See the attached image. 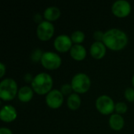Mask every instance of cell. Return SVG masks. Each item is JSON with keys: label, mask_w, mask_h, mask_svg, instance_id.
<instances>
[{"label": "cell", "mask_w": 134, "mask_h": 134, "mask_svg": "<svg viewBox=\"0 0 134 134\" xmlns=\"http://www.w3.org/2000/svg\"><path fill=\"white\" fill-rule=\"evenodd\" d=\"M70 53L72 58L76 60H82L86 56V50L85 47L80 44H75L70 49Z\"/></svg>", "instance_id": "4fadbf2b"}, {"label": "cell", "mask_w": 134, "mask_h": 134, "mask_svg": "<svg viewBox=\"0 0 134 134\" xmlns=\"http://www.w3.org/2000/svg\"><path fill=\"white\" fill-rule=\"evenodd\" d=\"M0 134H13L12 131L5 127H2L0 129Z\"/></svg>", "instance_id": "cb8c5ba5"}, {"label": "cell", "mask_w": 134, "mask_h": 134, "mask_svg": "<svg viewBox=\"0 0 134 134\" xmlns=\"http://www.w3.org/2000/svg\"><path fill=\"white\" fill-rule=\"evenodd\" d=\"M60 15V11L56 6H49L44 11V17L48 21H52L58 19Z\"/></svg>", "instance_id": "2e32d148"}, {"label": "cell", "mask_w": 134, "mask_h": 134, "mask_svg": "<svg viewBox=\"0 0 134 134\" xmlns=\"http://www.w3.org/2000/svg\"><path fill=\"white\" fill-rule=\"evenodd\" d=\"M71 38L67 35H60L54 40V47L59 52H66L71 49Z\"/></svg>", "instance_id": "30bf717a"}, {"label": "cell", "mask_w": 134, "mask_h": 134, "mask_svg": "<svg viewBox=\"0 0 134 134\" xmlns=\"http://www.w3.org/2000/svg\"><path fill=\"white\" fill-rule=\"evenodd\" d=\"M67 104L69 108L72 110H76L80 107L81 104V98L77 93H71L68 96Z\"/></svg>", "instance_id": "e0dca14e"}, {"label": "cell", "mask_w": 134, "mask_h": 134, "mask_svg": "<svg viewBox=\"0 0 134 134\" xmlns=\"http://www.w3.org/2000/svg\"><path fill=\"white\" fill-rule=\"evenodd\" d=\"M0 67H1V75H0V77L2 78L4 74H5V65L3 63H0Z\"/></svg>", "instance_id": "4316f807"}, {"label": "cell", "mask_w": 134, "mask_h": 134, "mask_svg": "<svg viewBox=\"0 0 134 134\" xmlns=\"http://www.w3.org/2000/svg\"><path fill=\"white\" fill-rule=\"evenodd\" d=\"M104 34L101 31H96L93 34V38L97 40V42H101L103 40Z\"/></svg>", "instance_id": "603a6c76"}, {"label": "cell", "mask_w": 134, "mask_h": 134, "mask_svg": "<svg viewBox=\"0 0 134 134\" xmlns=\"http://www.w3.org/2000/svg\"><path fill=\"white\" fill-rule=\"evenodd\" d=\"M125 97L128 101H133L134 100V89L131 87H128L125 90Z\"/></svg>", "instance_id": "44dd1931"}, {"label": "cell", "mask_w": 134, "mask_h": 134, "mask_svg": "<svg viewBox=\"0 0 134 134\" xmlns=\"http://www.w3.org/2000/svg\"><path fill=\"white\" fill-rule=\"evenodd\" d=\"M71 87L76 93L86 92L90 86V79L85 73H78L71 79Z\"/></svg>", "instance_id": "277c9868"}, {"label": "cell", "mask_w": 134, "mask_h": 134, "mask_svg": "<svg viewBox=\"0 0 134 134\" xmlns=\"http://www.w3.org/2000/svg\"><path fill=\"white\" fill-rule=\"evenodd\" d=\"M54 27L50 21L43 20L37 27V35L43 41L49 40L53 35Z\"/></svg>", "instance_id": "52a82bcc"}, {"label": "cell", "mask_w": 134, "mask_h": 134, "mask_svg": "<svg viewBox=\"0 0 134 134\" xmlns=\"http://www.w3.org/2000/svg\"><path fill=\"white\" fill-rule=\"evenodd\" d=\"M33 97L32 89L29 86H22L18 91V98L22 102H28Z\"/></svg>", "instance_id": "9a60e30c"}, {"label": "cell", "mask_w": 134, "mask_h": 134, "mask_svg": "<svg viewBox=\"0 0 134 134\" xmlns=\"http://www.w3.org/2000/svg\"><path fill=\"white\" fill-rule=\"evenodd\" d=\"M41 63L44 68L49 70L57 69L61 64L60 57L53 52H45L42 54Z\"/></svg>", "instance_id": "5b68a950"}, {"label": "cell", "mask_w": 134, "mask_h": 134, "mask_svg": "<svg viewBox=\"0 0 134 134\" xmlns=\"http://www.w3.org/2000/svg\"><path fill=\"white\" fill-rule=\"evenodd\" d=\"M109 125L115 130H120L124 126V119L119 114H113L109 119Z\"/></svg>", "instance_id": "5bb4252c"}, {"label": "cell", "mask_w": 134, "mask_h": 134, "mask_svg": "<svg viewBox=\"0 0 134 134\" xmlns=\"http://www.w3.org/2000/svg\"><path fill=\"white\" fill-rule=\"evenodd\" d=\"M63 100V94L60 92V90H50L46 97V104L51 108H58L62 104Z\"/></svg>", "instance_id": "9c48e42d"}, {"label": "cell", "mask_w": 134, "mask_h": 134, "mask_svg": "<svg viewBox=\"0 0 134 134\" xmlns=\"http://www.w3.org/2000/svg\"><path fill=\"white\" fill-rule=\"evenodd\" d=\"M71 41L76 44L81 43L85 39V34L82 31H75L71 35Z\"/></svg>", "instance_id": "ac0fdd59"}, {"label": "cell", "mask_w": 134, "mask_h": 134, "mask_svg": "<svg viewBox=\"0 0 134 134\" xmlns=\"http://www.w3.org/2000/svg\"><path fill=\"white\" fill-rule=\"evenodd\" d=\"M72 87L71 85L69 84H64L60 87V92L62 93L63 95H68V94H71V91H72Z\"/></svg>", "instance_id": "7402d4cb"}, {"label": "cell", "mask_w": 134, "mask_h": 134, "mask_svg": "<svg viewBox=\"0 0 134 134\" xmlns=\"http://www.w3.org/2000/svg\"><path fill=\"white\" fill-rule=\"evenodd\" d=\"M96 107L103 115H109L113 112L115 105L110 97L107 95H101L96 100Z\"/></svg>", "instance_id": "8992f818"}, {"label": "cell", "mask_w": 134, "mask_h": 134, "mask_svg": "<svg viewBox=\"0 0 134 134\" xmlns=\"http://www.w3.org/2000/svg\"><path fill=\"white\" fill-rule=\"evenodd\" d=\"M52 86L53 79L46 72H41L36 75L31 82L32 89L40 95L48 93L50 91Z\"/></svg>", "instance_id": "7a4b0ae2"}, {"label": "cell", "mask_w": 134, "mask_h": 134, "mask_svg": "<svg viewBox=\"0 0 134 134\" xmlns=\"http://www.w3.org/2000/svg\"><path fill=\"white\" fill-rule=\"evenodd\" d=\"M106 53V46L102 42H95L90 46V54L95 59H101Z\"/></svg>", "instance_id": "7c38bea8"}, {"label": "cell", "mask_w": 134, "mask_h": 134, "mask_svg": "<svg viewBox=\"0 0 134 134\" xmlns=\"http://www.w3.org/2000/svg\"><path fill=\"white\" fill-rule=\"evenodd\" d=\"M17 93L16 82L13 79H5L0 83V97L4 100L13 99Z\"/></svg>", "instance_id": "3957f363"}, {"label": "cell", "mask_w": 134, "mask_h": 134, "mask_svg": "<svg viewBox=\"0 0 134 134\" xmlns=\"http://www.w3.org/2000/svg\"><path fill=\"white\" fill-rule=\"evenodd\" d=\"M24 80L27 82H32L33 79H32V76L30 73H27L24 76Z\"/></svg>", "instance_id": "d4e9b609"}, {"label": "cell", "mask_w": 134, "mask_h": 134, "mask_svg": "<svg viewBox=\"0 0 134 134\" xmlns=\"http://www.w3.org/2000/svg\"><path fill=\"white\" fill-rule=\"evenodd\" d=\"M34 20L35 21V22H42L41 20H42V16H41V14L40 13H36L35 16H34Z\"/></svg>", "instance_id": "484cf974"}, {"label": "cell", "mask_w": 134, "mask_h": 134, "mask_svg": "<svg viewBox=\"0 0 134 134\" xmlns=\"http://www.w3.org/2000/svg\"><path fill=\"white\" fill-rule=\"evenodd\" d=\"M115 110L118 114H124L127 111V105L123 102H119L115 104Z\"/></svg>", "instance_id": "d6986e66"}, {"label": "cell", "mask_w": 134, "mask_h": 134, "mask_svg": "<svg viewBox=\"0 0 134 134\" xmlns=\"http://www.w3.org/2000/svg\"><path fill=\"white\" fill-rule=\"evenodd\" d=\"M0 118L3 122H9L16 118V109L12 105H5L2 108L0 111Z\"/></svg>", "instance_id": "8fae6325"}, {"label": "cell", "mask_w": 134, "mask_h": 134, "mask_svg": "<svg viewBox=\"0 0 134 134\" xmlns=\"http://www.w3.org/2000/svg\"><path fill=\"white\" fill-rule=\"evenodd\" d=\"M132 82H133V85L134 86V75L133 76V79H132Z\"/></svg>", "instance_id": "83f0119b"}, {"label": "cell", "mask_w": 134, "mask_h": 134, "mask_svg": "<svg viewBox=\"0 0 134 134\" xmlns=\"http://www.w3.org/2000/svg\"><path fill=\"white\" fill-rule=\"evenodd\" d=\"M42 54H43V53L42 52L41 49H35L33 50V52L31 53V60H32L33 61L37 62V61H38L39 60L42 59Z\"/></svg>", "instance_id": "ffe728a7"}, {"label": "cell", "mask_w": 134, "mask_h": 134, "mask_svg": "<svg viewBox=\"0 0 134 134\" xmlns=\"http://www.w3.org/2000/svg\"><path fill=\"white\" fill-rule=\"evenodd\" d=\"M111 9L112 13L115 16L119 17H124L130 14L131 11V5L128 1L117 0L113 3Z\"/></svg>", "instance_id": "ba28073f"}, {"label": "cell", "mask_w": 134, "mask_h": 134, "mask_svg": "<svg viewBox=\"0 0 134 134\" xmlns=\"http://www.w3.org/2000/svg\"><path fill=\"white\" fill-rule=\"evenodd\" d=\"M102 42L107 47L112 50H120L126 46L128 37L122 30L111 28L104 32Z\"/></svg>", "instance_id": "6da1fadb"}]
</instances>
